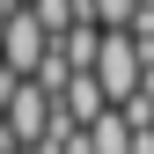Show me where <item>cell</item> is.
<instances>
[{
  "label": "cell",
  "mask_w": 154,
  "mask_h": 154,
  "mask_svg": "<svg viewBox=\"0 0 154 154\" xmlns=\"http://www.w3.org/2000/svg\"><path fill=\"white\" fill-rule=\"evenodd\" d=\"M59 59H66L73 73H95V59H103V29H95V22H73V29L59 37Z\"/></svg>",
  "instance_id": "obj_3"
},
{
  "label": "cell",
  "mask_w": 154,
  "mask_h": 154,
  "mask_svg": "<svg viewBox=\"0 0 154 154\" xmlns=\"http://www.w3.org/2000/svg\"><path fill=\"white\" fill-rule=\"evenodd\" d=\"M88 140H95V154H132V125L118 118V110H110L103 125H88Z\"/></svg>",
  "instance_id": "obj_4"
},
{
  "label": "cell",
  "mask_w": 154,
  "mask_h": 154,
  "mask_svg": "<svg viewBox=\"0 0 154 154\" xmlns=\"http://www.w3.org/2000/svg\"><path fill=\"white\" fill-rule=\"evenodd\" d=\"M95 81H103L110 103H132V95L147 88V51L132 29H103V59H95Z\"/></svg>",
  "instance_id": "obj_2"
},
{
  "label": "cell",
  "mask_w": 154,
  "mask_h": 154,
  "mask_svg": "<svg viewBox=\"0 0 154 154\" xmlns=\"http://www.w3.org/2000/svg\"><path fill=\"white\" fill-rule=\"evenodd\" d=\"M51 51H59V44H51V29L37 22L29 8H15V15H0V66H8V73H22V81H37Z\"/></svg>",
  "instance_id": "obj_1"
}]
</instances>
